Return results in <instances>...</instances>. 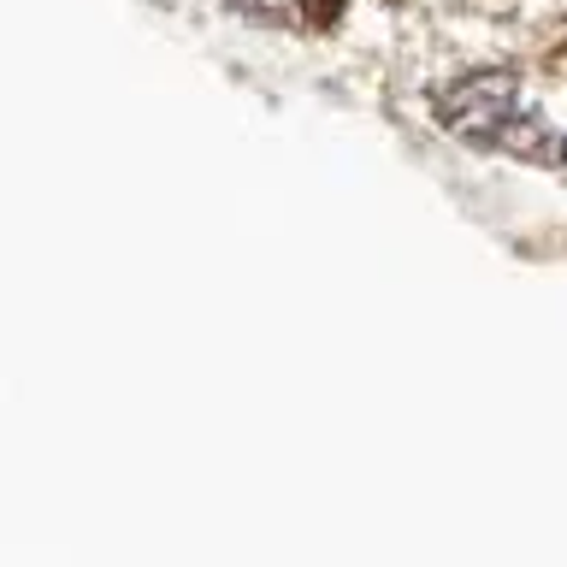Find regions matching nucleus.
Instances as JSON below:
<instances>
[{"label":"nucleus","mask_w":567,"mask_h":567,"mask_svg":"<svg viewBox=\"0 0 567 567\" xmlns=\"http://www.w3.org/2000/svg\"><path fill=\"white\" fill-rule=\"evenodd\" d=\"M230 7L260 12V18H296V12H301V0H230Z\"/></svg>","instance_id":"nucleus-2"},{"label":"nucleus","mask_w":567,"mask_h":567,"mask_svg":"<svg viewBox=\"0 0 567 567\" xmlns=\"http://www.w3.org/2000/svg\"><path fill=\"white\" fill-rule=\"evenodd\" d=\"M437 118L473 148H503V154L538 159V166L567 159V136L532 113L520 78H508V71H478V78H461L455 89H443Z\"/></svg>","instance_id":"nucleus-1"}]
</instances>
